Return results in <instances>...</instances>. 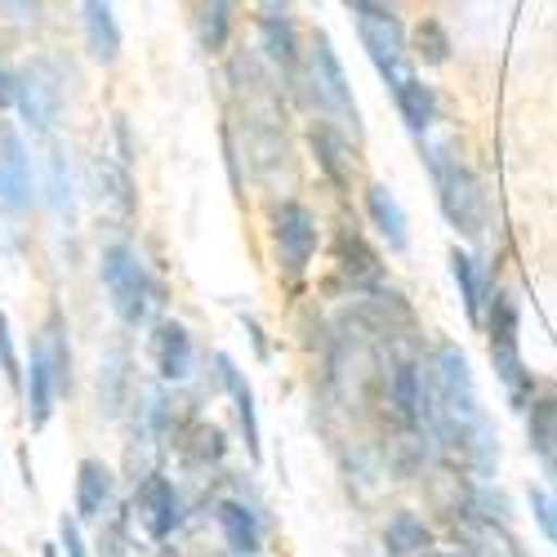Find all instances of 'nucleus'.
<instances>
[{"mask_svg": "<svg viewBox=\"0 0 557 557\" xmlns=\"http://www.w3.org/2000/svg\"><path fill=\"white\" fill-rule=\"evenodd\" d=\"M433 375H437V401H442V442H455L473 459V469L482 478H491L499 463V450H495V429H491L486 410L478 401V388H473L469 357L455 344H442Z\"/></svg>", "mask_w": 557, "mask_h": 557, "instance_id": "nucleus-1", "label": "nucleus"}, {"mask_svg": "<svg viewBox=\"0 0 557 557\" xmlns=\"http://www.w3.org/2000/svg\"><path fill=\"white\" fill-rule=\"evenodd\" d=\"M352 10H357V36L366 45L370 63H375L384 85L397 95V89L410 85L420 72H414V63H410V40H406L393 5H384V0H352Z\"/></svg>", "mask_w": 557, "mask_h": 557, "instance_id": "nucleus-2", "label": "nucleus"}, {"mask_svg": "<svg viewBox=\"0 0 557 557\" xmlns=\"http://www.w3.org/2000/svg\"><path fill=\"white\" fill-rule=\"evenodd\" d=\"M429 170H433V183H437V206L450 219V227L463 232V237H482L486 197H482L478 174L459 157H450L446 148H429Z\"/></svg>", "mask_w": 557, "mask_h": 557, "instance_id": "nucleus-3", "label": "nucleus"}, {"mask_svg": "<svg viewBox=\"0 0 557 557\" xmlns=\"http://www.w3.org/2000/svg\"><path fill=\"white\" fill-rule=\"evenodd\" d=\"M99 276H103V290L116 308V317L125 326H138V321H148V308H152V276L144 268L125 242H112L99 259Z\"/></svg>", "mask_w": 557, "mask_h": 557, "instance_id": "nucleus-4", "label": "nucleus"}, {"mask_svg": "<svg viewBox=\"0 0 557 557\" xmlns=\"http://www.w3.org/2000/svg\"><path fill=\"white\" fill-rule=\"evenodd\" d=\"M518 304L513 295H491V312H486V331H491V361H495V375L504 380V388L513 393L518 401H527L531 384H527V370H522V352H518Z\"/></svg>", "mask_w": 557, "mask_h": 557, "instance_id": "nucleus-5", "label": "nucleus"}, {"mask_svg": "<svg viewBox=\"0 0 557 557\" xmlns=\"http://www.w3.org/2000/svg\"><path fill=\"white\" fill-rule=\"evenodd\" d=\"M312 95L339 125H352V134H357V99H352V85L344 76V63H339L326 32L312 36Z\"/></svg>", "mask_w": 557, "mask_h": 557, "instance_id": "nucleus-6", "label": "nucleus"}, {"mask_svg": "<svg viewBox=\"0 0 557 557\" xmlns=\"http://www.w3.org/2000/svg\"><path fill=\"white\" fill-rule=\"evenodd\" d=\"M272 246H276V268L286 276H304L312 255H317V219L299 201H282L272 214Z\"/></svg>", "mask_w": 557, "mask_h": 557, "instance_id": "nucleus-7", "label": "nucleus"}, {"mask_svg": "<svg viewBox=\"0 0 557 557\" xmlns=\"http://www.w3.org/2000/svg\"><path fill=\"white\" fill-rule=\"evenodd\" d=\"M23 393H27V424L32 429H45L54 420V401L63 393L59 384V370H54V357L45 348V335L32 344V361H27V375H23Z\"/></svg>", "mask_w": 557, "mask_h": 557, "instance_id": "nucleus-8", "label": "nucleus"}, {"mask_svg": "<svg viewBox=\"0 0 557 557\" xmlns=\"http://www.w3.org/2000/svg\"><path fill=\"white\" fill-rule=\"evenodd\" d=\"M59 81L45 72V67H32L18 76V112H23V125L27 129H50L54 116H59Z\"/></svg>", "mask_w": 557, "mask_h": 557, "instance_id": "nucleus-9", "label": "nucleus"}, {"mask_svg": "<svg viewBox=\"0 0 557 557\" xmlns=\"http://www.w3.org/2000/svg\"><path fill=\"white\" fill-rule=\"evenodd\" d=\"M81 18H85V45L99 63L121 59V23L112 14V0H81Z\"/></svg>", "mask_w": 557, "mask_h": 557, "instance_id": "nucleus-10", "label": "nucleus"}, {"mask_svg": "<svg viewBox=\"0 0 557 557\" xmlns=\"http://www.w3.org/2000/svg\"><path fill=\"white\" fill-rule=\"evenodd\" d=\"M0 206L5 210L32 206V165H27V148L14 134L0 144Z\"/></svg>", "mask_w": 557, "mask_h": 557, "instance_id": "nucleus-11", "label": "nucleus"}, {"mask_svg": "<svg viewBox=\"0 0 557 557\" xmlns=\"http://www.w3.org/2000/svg\"><path fill=\"white\" fill-rule=\"evenodd\" d=\"M366 214L375 223V232L388 242V250H406L410 246V227H406V210L401 201L384 188V183H370L366 188Z\"/></svg>", "mask_w": 557, "mask_h": 557, "instance_id": "nucleus-12", "label": "nucleus"}, {"mask_svg": "<svg viewBox=\"0 0 557 557\" xmlns=\"http://www.w3.org/2000/svg\"><path fill=\"white\" fill-rule=\"evenodd\" d=\"M138 508H144L152 540H170L174 535V527H178V495H174V486L161 473H152L144 482V491H138Z\"/></svg>", "mask_w": 557, "mask_h": 557, "instance_id": "nucleus-13", "label": "nucleus"}, {"mask_svg": "<svg viewBox=\"0 0 557 557\" xmlns=\"http://www.w3.org/2000/svg\"><path fill=\"white\" fill-rule=\"evenodd\" d=\"M112 504V473L103 469L99 459H81L76 469V518L99 522Z\"/></svg>", "mask_w": 557, "mask_h": 557, "instance_id": "nucleus-14", "label": "nucleus"}, {"mask_svg": "<svg viewBox=\"0 0 557 557\" xmlns=\"http://www.w3.org/2000/svg\"><path fill=\"white\" fill-rule=\"evenodd\" d=\"M219 531H223L227 548H232V553H242V557H255V553L263 548L259 518L250 513L246 504H237V499H223V504H219Z\"/></svg>", "mask_w": 557, "mask_h": 557, "instance_id": "nucleus-15", "label": "nucleus"}, {"mask_svg": "<svg viewBox=\"0 0 557 557\" xmlns=\"http://www.w3.org/2000/svg\"><path fill=\"white\" fill-rule=\"evenodd\" d=\"M259 27H263V50H268V59L295 81V76H299V36H295V23H290L286 14L268 10V14L259 18Z\"/></svg>", "mask_w": 557, "mask_h": 557, "instance_id": "nucleus-16", "label": "nucleus"}, {"mask_svg": "<svg viewBox=\"0 0 557 557\" xmlns=\"http://www.w3.org/2000/svg\"><path fill=\"white\" fill-rule=\"evenodd\" d=\"M157 370H161V380H174V384L193 375V339L178 321H165L157 331Z\"/></svg>", "mask_w": 557, "mask_h": 557, "instance_id": "nucleus-17", "label": "nucleus"}, {"mask_svg": "<svg viewBox=\"0 0 557 557\" xmlns=\"http://www.w3.org/2000/svg\"><path fill=\"white\" fill-rule=\"evenodd\" d=\"M393 103H397V112H401V121H406V129L414 138H424L433 129V121H437V95H433V85H424L420 76H414L410 85H401L397 95H393Z\"/></svg>", "mask_w": 557, "mask_h": 557, "instance_id": "nucleus-18", "label": "nucleus"}, {"mask_svg": "<svg viewBox=\"0 0 557 557\" xmlns=\"http://www.w3.org/2000/svg\"><path fill=\"white\" fill-rule=\"evenodd\" d=\"M219 370H223V384H227V393H232V406H237V424H242V437H246V450H250V459H259L263 455V442H259V414H255V393H250V384L237 375V366H232L227 357H219Z\"/></svg>", "mask_w": 557, "mask_h": 557, "instance_id": "nucleus-19", "label": "nucleus"}, {"mask_svg": "<svg viewBox=\"0 0 557 557\" xmlns=\"http://www.w3.org/2000/svg\"><path fill=\"white\" fill-rule=\"evenodd\" d=\"M335 250H339V268H344V276H352L357 286H380V282H384L380 255L370 250L352 227H344V232H339V246H335Z\"/></svg>", "mask_w": 557, "mask_h": 557, "instance_id": "nucleus-20", "label": "nucleus"}, {"mask_svg": "<svg viewBox=\"0 0 557 557\" xmlns=\"http://www.w3.org/2000/svg\"><path fill=\"white\" fill-rule=\"evenodd\" d=\"M384 548L393 553V557H429V548H433V531L414 518V513H397L393 522H388V531H384Z\"/></svg>", "mask_w": 557, "mask_h": 557, "instance_id": "nucleus-21", "label": "nucleus"}, {"mask_svg": "<svg viewBox=\"0 0 557 557\" xmlns=\"http://www.w3.org/2000/svg\"><path fill=\"white\" fill-rule=\"evenodd\" d=\"M450 272H455V286H459V299H463V312L469 321H486V286H482V272L478 263L463 255V250H450Z\"/></svg>", "mask_w": 557, "mask_h": 557, "instance_id": "nucleus-22", "label": "nucleus"}, {"mask_svg": "<svg viewBox=\"0 0 557 557\" xmlns=\"http://www.w3.org/2000/svg\"><path fill=\"white\" fill-rule=\"evenodd\" d=\"M527 433H531V446L548 459L557 450V393L531 401V414H527Z\"/></svg>", "mask_w": 557, "mask_h": 557, "instance_id": "nucleus-23", "label": "nucleus"}, {"mask_svg": "<svg viewBox=\"0 0 557 557\" xmlns=\"http://www.w3.org/2000/svg\"><path fill=\"white\" fill-rule=\"evenodd\" d=\"M410 54L420 59V63H429V67H442V63L450 59V36H446V27H442L437 18H424L420 27L410 32Z\"/></svg>", "mask_w": 557, "mask_h": 557, "instance_id": "nucleus-24", "label": "nucleus"}, {"mask_svg": "<svg viewBox=\"0 0 557 557\" xmlns=\"http://www.w3.org/2000/svg\"><path fill=\"white\" fill-rule=\"evenodd\" d=\"M312 148H317V157H321V165H326V174L335 178V183H344L348 178V165H344V138L339 134H331L326 125H312Z\"/></svg>", "mask_w": 557, "mask_h": 557, "instance_id": "nucleus-25", "label": "nucleus"}, {"mask_svg": "<svg viewBox=\"0 0 557 557\" xmlns=\"http://www.w3.org/2000/svg\"><path fill=\"white\" fill-rule=\"evenodd\" d=\"M0 370L14 388H23V366H18V348H14V335H10V321H5V308H0Z\"/></svg>", "mask_w": 557, "mask_h": 557, "instance_id": "nucleus-26", "label": "nucleus"}, {"mask_svg": "<svg viewBox=\"0 0 557 557\" xmlns=\"http://www.w3.org/2000/svg\"><path fill=\"white\" fill-rule=\"evenodd\" d=\"M531 508H535V522H540V531L553 540V548H557V495H548V491H531Z\"/></svg>", "mask_w": 557, "mask_h": 557, "instance_id": "nucleus-27", "label": "nucleus"}, {"mask_svg": "<svg viewBox=\"0 0 557 557\" xmlns=\"http://www.w3.org/2000/svg\"><path fill=\"white\" fill-rule=\"evenodd\" d=\"M59 548L67 553V557H85V540H81V522L76 518H59Z\"/></svg>", "mask_w": 557, "mask_h": 557, "instance_id": "nucleus-28", "label": "nucleus"}, {"mask_svg": "<svg viewBox=\"0 0 557 557\" xmlns=\"http://www.w3.org/2000/svg\"><path fill=\"white\" fill-rule=\"evenodd\" d=\"M50 193H54V201H59V206H67V210H72V183L63 178V157H59V152L50 157Z\"/></svg>", "mask_w": 557, "mask_h": 557, "instance_id": "nucleus-29", "label": "nucleus"}, {"mask_svg": "<svg viewBox=\"0 0 557 557\" xmlns=\"http://www.w3.org/2000/svg\"><path fill=\"white\" fill-rule=\"evenodd\" d=\"M18 103V76L10 67H0V108H10Z\"/></svg>", "mask_w": 557, "mask_h": 557, "instance_id": "nucleus-30", "label": "nucleus"}, {"mask_svg": "<svg viewBox=\"0 0 557 557\" xmlns=\"http://www.w3.org/2000/svg\"><path fill=\"white\" fill-rule=\"evenodd\" d=\"M45 557H59V548H45Z\"/></svg>", "mask_w": 557, "mask_h": 557, "instance_id": "nucleus-31", "label": "nucleus"}]
</instances>
